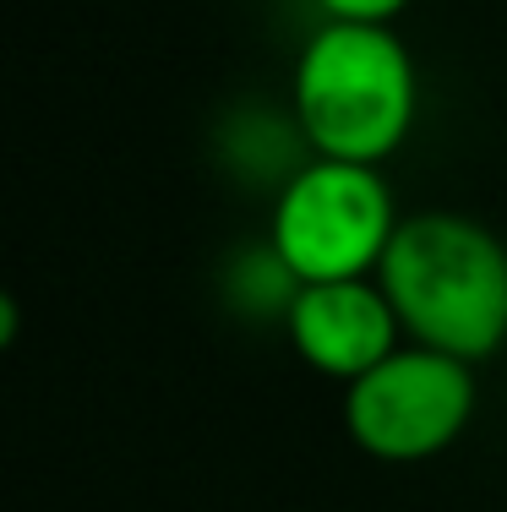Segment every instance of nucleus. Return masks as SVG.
<instances>
[{
  "instance_id": "1",
  "label": "nucleus",
  "mask_w": 507,
  "mask_h": 512,
  "mask_svg": "<svg viewBox=\"0 0 507 512\" xmlns=\"http://www.w3.org/2000/svg\"><path fill=\"white\" fill-rule=\"evenodd\" d=\"M398 327L415 344L458 360H486L507 344V246L464 213L398 218L377 267Z\"/></svg>"
},
{
  "instance_id": "2",
  "label": "nucleus",
  "mask_w": 507,
  "mask_h": 512,
  "mask_svg": "<svg viewBox=\"0 0 507 512\" xmlns=\"http://www.w3.org/2000/svg\"><path fill=\"white\" fill-rule=\"evenodd\" d=\"M295 115L322 158L382 164L415 120L409 50L371 22H328L295 66Z\"/></svg>"
},
{
  "instance_id": "3",
  "label": "nucleus",
  "mask_w": 507,
  "mask_h": 512,
  "mask_svg": "<svg viewBox=\"0 0 507 512\" xmlns=\"http://www.w3.org/2000/svg\"><path fill=\"white\" fill-rule=\"evenodd\" d=\"M393 235V191L377 175V164L317 158L284 180L279 207H273V256L300 284L377 273Z\"/></svg>"
},
{
  "instance_id": "4",
  "label": "nucleus",
  "mask_w": 507,
  "mask_h": 512,
  "mask_svg": "<svg viewBox=\"0 0 507 512\" xmlns=\"http://www.w3.org/2000/svg\"><path fill=\"white\" fill-rule=\"evenodd\" d=\"M475 414V371L469 360L426 344H398L382 365L349 382L344 425L371 458L420 463L464 436Z\"/></svg>"
},
{
  "instance_id": "5",
  "label": "nucleus",
  "mask_w": 507,
  "mask_h": 512,
  "mask_svg": "<svg viewBox=\"0 0 507 512\" xmlns=\"http://www.w3.org/2000/svg\"><path fill=\"white\" fill-rule=\"evenodd\" d=\"M289 338L300 360L322 376L360 382L371 365H382L398 349V311L388 289L371 278H338V284H300L284 306Z\"/></svg>"
},
{
  "instance_id": "6",
  "label": "nucleus",
  "mask_w": 507,
  "mask_h": 512,
  "mask_svg": "<svg viewBox=\"0 0 507 512\" xmlns=\"http://www.w3.org/2000/svg\"><path fill=\"white\" fill-rule=\"evenodd\" d=\"M333 22H371V28H388L409 0H317Z\"/></svg>"
}]
</instances>
